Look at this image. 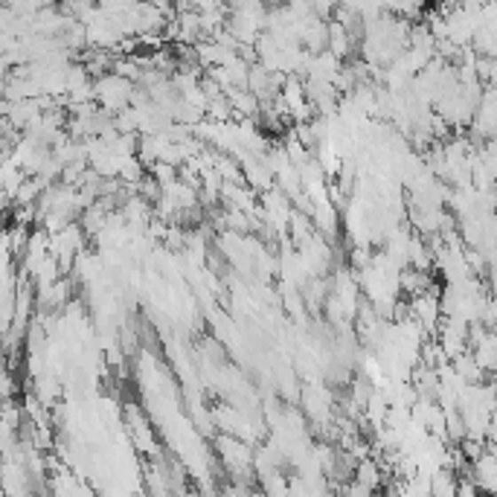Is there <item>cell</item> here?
I'll return each instance as SVG.
<instances>
[{
	"label": "cell",
	"instance_id": "7",
	"mask_svg": "<svg viewBox=\"0 0 497 497\" xmlns=\"http://www.w3.org/2000/svg\"><path fill=\"white\" fill-rule=\"evenodd\" d=\"M355 477L364 485H369V489H378V483H382V477H384V465L373 457H364L355 465Z\"/></svg>",
	"mask_w": 497,
	"mask_h": 497
},
{
	"label": "cell",
	"instance_id": "5",
	"mask_svg": "<svg viewBox=\"0 0 497 497\" xmlns=\"http://www.w3.org/2000/svg\"><path fill=\"white\" fill-rule=\"evenodd\" d=\"M398 282H401V291H407L410 297H416V294L428 291V288H433V285H437V282L430 280V273H428V271H419V268H414V265L401 268Z\"/></svg>",
	"mask_w": 497,
	"mask_h": 497
},
{
	"label": "cell",
	"instance_id": "3",
	"mask_svg": "<svg viewBox=\"0 0 497 497\" xmlns=\"http://www.w3.org/2000/svg\"><path fill=\"white\" fill-rule=\"evenodd\" d=\"M407 314L414 317L416 323L425 326L428 335L437 332L439 323H442V317H446V312H442V294H439L437 285L428 288V291L416 294V297L410 300V305H407Z\"/></svg>",
	"mask_w": 497,
	"mask_h": 497
},
{
	"label": "cell",
	"instance_id": "8",
	"mask_svg": "<svg viewBox=\"0 0 497 497\" xmlns=\"http://www.w3.org/2000/svg\"><path fill=\"white\" fill-rule=\"evenodd\" d=\"M480 323H485L489 329H497V294H489V300H485V309L480 314Z\"/></svg>",
	"mask_w": 497,
	"mask_h": 497
},
{
	"label": "cell",
	"instance_id": "9",
	"mask_svg": "<svg viewBox=\"0 0 497 497\" xmlns=\"http://www.w3.org/2000/svg\"><path fill=\"white\" fill-rule=\"evenodd\" d=\"M489 451L497 457V433H494V437H489Z\"/></svg>",
	"mask_w": 497,
	"mask_h": 497
},
{
	"label": "cell",
	"instance_id": "4",
	"mask_svg": "<svg viewBox=\"0 0 497 497\" xmlns=\"http://www.w3.org/2000/svg\"><path fill=\"white\" fill-rule=\"evenodd\" d=\"M451 364H454V369H457V373H460V378H462L465 384H480L483 378H485V369L480 367L477 358H474L471 349H465L462 355L451 358Z\"/></svg>",
	"mask_w": 497,
	"mask_h": 497
},
{
	"label": "cell",
	"instance_id": "1",
	"mask_svg": "<svg viewBox=\"0 0 497 497\" xmlns=\"http://www.w3.org/2000/svg\"><path fill=\"white\" fill-rule=\"evenodd\" d=\"M97 102L102 105L105 111H111V114H116V111H122V108H129L131 105V97H134V84H131V79H125V76H120V73H102V76H97Z\"/></svg>",
	"mask_w": 497,
	"mask_h": 497
},
{
	"label": "cell",
	"instance_id": "6",
	"mask_svg": "<svg viewBox=\"0 0 497 497\" xmlns=\"http://www.w3.org/2000/svg\"><path fill=\"white\" fill-rule=\"evenodd\" d=\"M329 50L337 59H346L352 52V33H349L341 20H329Z\"/></svg>",
	"mask_w": 497,
	"mask_h": 497
},
{
	"label": "cell",
	"instance_id": "2",
	"mask_svg": "<svg viewBox=\"0 0 497 497\" xmlns=\"http://www.w3.org/2000/svg\"><path fill=\"white\" fill-rule=\"evenodd\" d=\"M471 140L485 143L489 137L497 134V84H485L483 88V97L477 102V111L471 116Z\"/></svg>",
	"mask_w": 497,
	"mask_h": 497
}]
</instances>
